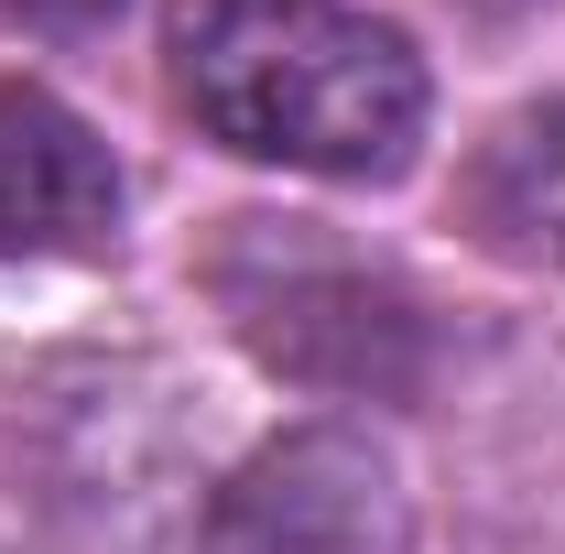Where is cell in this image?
<instances>
[{
	"mask_svg": "<svg viewBox=\"0 0 565 554\" xmlns=\"http://www.w3.org/2000/svg\"><path fill=\"white\" fill-rule=\"evenodd\" d=\"M185 120L282 174H403L424 141V55L349 0H174L163 22Z\"/></svg>",
	"mask_w": 565,
	"mask_h": 554,
	"instance_id": "cell-1",
	"label": "cell"
},
{
	"mask_svg": "<svg viewBox=\"0 0 565 554\" xmlns=\"http://www.w3.org/2000/svg\"><path fill=\"white\" fill-rule=\"evenodd\" d=\"M196 554H424L414 479L359 424H294L207 500Z\"/></svg>",
	"mask_w": 565,
	"mask_h": 554,
	"instance_id": "cell-2",
	"label": "cell"
},
{
	"mask_svg": "<svg viewBox=\"0 0 565 554\" xmlns=\"http://www.w3.org/2000/svg\"><path fill=\"white\" fill-rule=\"evenodd\" d=\"M120 239V163L66 98L0 76V262H76Z\"/></svg>",
	"mask_w": 565,
	"mask_h": 554,
	"instance_id": "cell-3",
	"label": "cell"
},
{
	"mask_svg": "<svg viewBox=\"0 0 565 554\" xmlns=\"http://www.w3.org/2000/svg\"><path fill=\"white\" fill-rule=\"evenodd\" d=\"M468 228L522 273H565V98L500 120L468 163Z\"/></svg>",
	"mask_w": 565,
	"mask_h": 554,
	"instance_id": "cell-4",
	"label": "cell"
},
{
	"mask_svg": "<svg viewBox=\"0 0 565 554\" xmlns=\"http://www.w3.org/2000/svg\"><path fill=\"white\" fill-rule=\"evenodd\" d=\"M0 11H22V22H109L120 0H0Z\"/></svg>",
	"mask_w": 565,
	"mask_h": 554,
	"instance_id": "cell-5",
	"label": "cell"
}]
</instances>
